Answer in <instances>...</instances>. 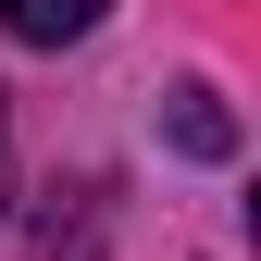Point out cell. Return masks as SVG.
Returning <instances> with one entry per match:
<instances>
[{
    "label": "cell",
    "mask_w": 261,
    "mask_h": 261,
    "mask_svg": "<svg viewBox=\"0 0 261 261\" xmlns=\"http://www.w3.org/2000/svg\"><path fill=\"white\" fill-rule=\"evenodd\" d=\"M100 13H112V0H0V25H13L25 50H62V38H87Z\"/></svg>",
    "instance_id": "6da1fadb"
},
{
    "label": "cell",
    "mask_w": 261,
    "mask_h": 261,
    "mask_svg": "<svg viewBox=\"0 0 261 261\" xmlns=\"http://www.w3.org/2000/svg\"><path fill=\"white\" fill-rule=\"evenodd\" d=\"M174 137L199 149V162H224V149H237V124H224V100H212V87H174Z\"/></svg>",
    "instance_id": "7a4b0ae2"
}]
</instances>
